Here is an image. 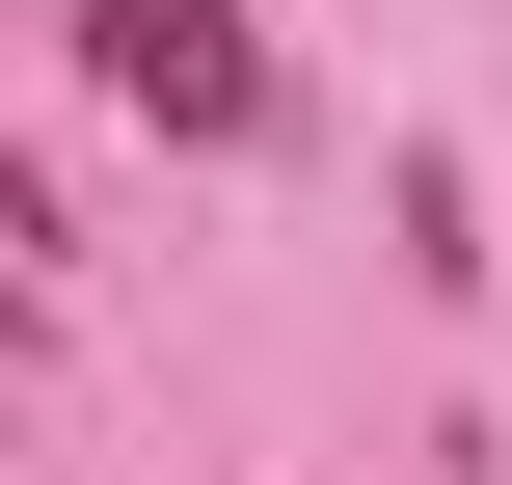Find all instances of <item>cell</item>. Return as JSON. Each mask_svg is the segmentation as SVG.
Returning <instances> with one entry per match:
<instances>
[{
    "instance_id": "2",
    "label": "cell",
    "mask_w": 512,
    "mask_h": 485,
    "mask_svg": "<svg viewBox=\"0 0 512 485\" xmlns=\"http://www.w3.org/2000/svg\"><path fill=\"white\" fill-rule=\"evenodd\" d=\"M0 351H27V270H0Z\"/></svg>"
},
{
    "instance_id": "1",
    "label": "cell",
    "mask_w": 512,
    "mask_h": 485,
    "mask_svg": "<svg viewBox=\"0 0 512 485\" xmlns=\"http://www.w3.org/2000/svg\"><path fill=\"white\" fill-rule=\"evenodd\" d=\"M108 81H135L162 135H270V54H243V0H162V27L108 54Z\"/></svg>"
}]
</instances>
